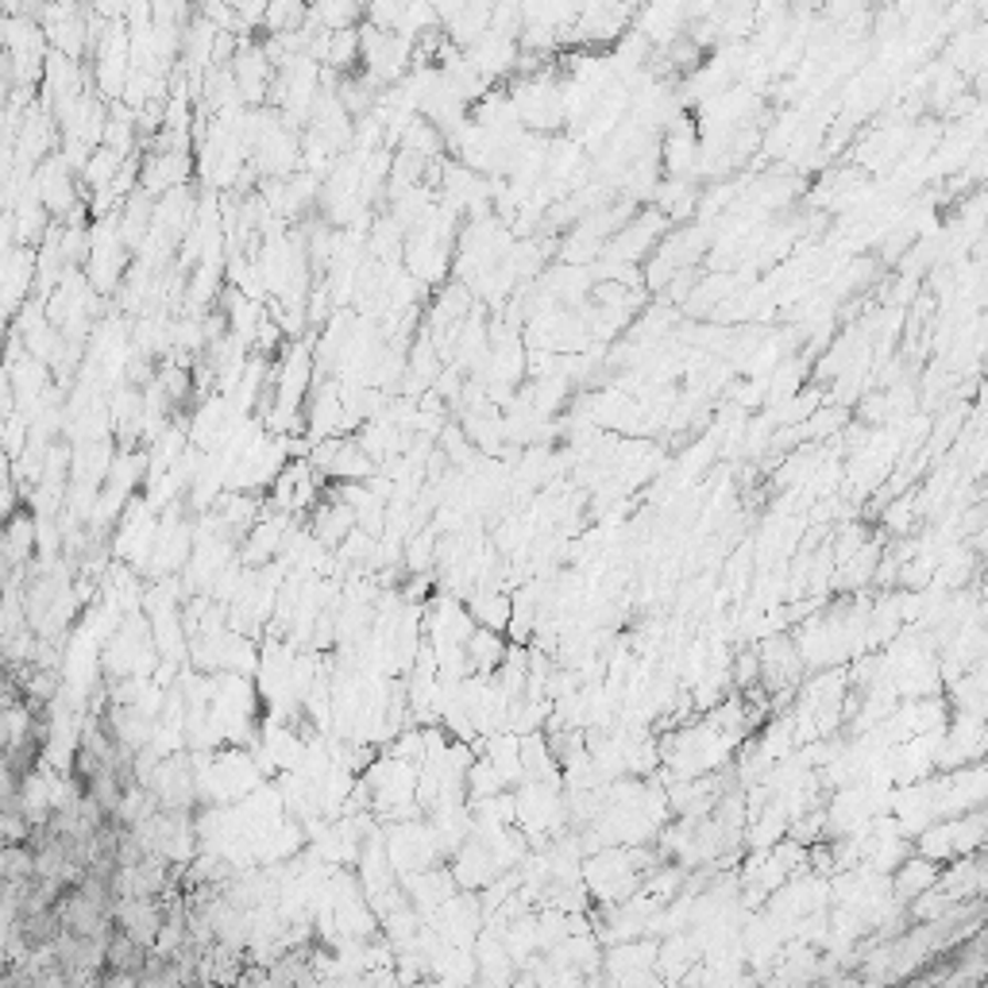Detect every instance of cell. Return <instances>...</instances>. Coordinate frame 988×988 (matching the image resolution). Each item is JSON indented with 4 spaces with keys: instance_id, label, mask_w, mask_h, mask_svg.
<instances>
[{
    "instance_id": "cell-2",
    "label": "cell",
    "mask_w": 988,
    "mask_h": 988,
    "mask_svg": "<svg viewBox=\"0 0 988 988\" xmlns=\"http://www.w3.org/2000/svg\"><path fill=\"white\" fill-rule=\"evenodd\" d=\"M464 653H467V672H472V676H494V672L506 664L509 649H506V638H502V633L475 626V633L467 638Z\"/></svg>"
},
{
    "instance_id": "cell-3",
    "label": "cell",
    "mask_w": 988,
    "mask_h": 988,
    "mask_svg": "<svg viewBox=\"0 0 988 988\" xmlns=\"http://www.w3.org/2000/svg\"><path fill=\"white\" fill-rule=\"evenodd\" d=\"M467 614H472L475 622L483 626V630L506 633L509 630V618H514V599H509V595H502V591H494V587H487V591H480L472 599Z\"/></svg>"
},
{
    "instance_id": "cell-1",
    "label": "cell",
    "mask_w": 988,
    "mask_h": 988,
    "mask_svg": "<svg viewBox=\"0 0 988 988\" xmlns=\"http://www.w3.org/2000/svg\"><path fill=\"white\" fill-rule=\"evenodd\" d=\"M113 919H116V931H124L139 946L155 950V943L162 935V923H167V904L162 900H116Z\"/></svg>"
}]
</instances>
